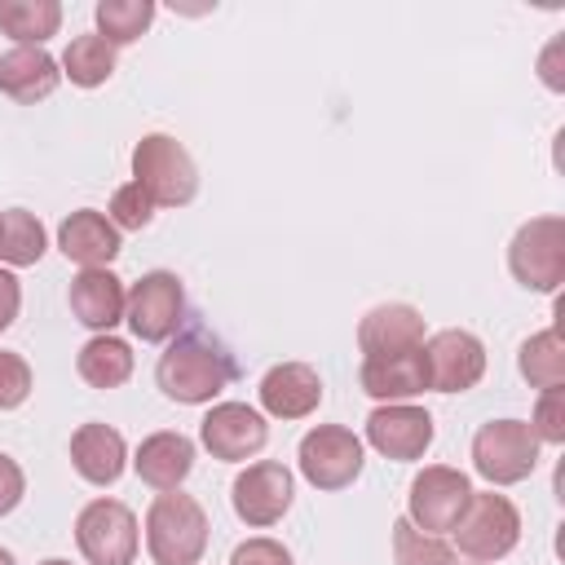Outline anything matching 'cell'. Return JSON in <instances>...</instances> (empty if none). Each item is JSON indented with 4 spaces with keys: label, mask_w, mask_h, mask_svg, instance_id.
<instances>
[{
    "label": "cell",
    "mask_w": 565,
    "mask_h": 565,
    "mask_svg": "<svg viewBox=\"0 0 565 565\" xmlns=\"http://www.w3.org/2000/svg\"><path fill=\"white\" fill-rule=\"evenodd\" d=\"M154 380L159 388L181 402V406H203L212 397H221L234 380V362L221 344H212L207 335L199 331H185V335H172V344L159 353V366H154Z\"/></svg>",
    "instance_id": "1"
},
{
    "label": "cell",
    "mask_w": 565,
    "mask_h": 565,
    "mask_svg": "<svg viewBox=\"0 0 565 565\" xmlns=\"http://www.w3.org/2000/svg\"><path fill=\"white\" fill-rule=\"evenodd\" d=\"M146 552L154 565H199L207 552V512L194 494L163 490L146 508Z\"/></svg>",
    "instance_id": "2"
},
{
    "label": "cell",
    "mask_w": 565,
    "mask_h": 565,
    "mask_svg": "<svg viewBox=\"0 0 565 565\" xmlns=\"http://www.w3.org/2000/svg\"><path fill=\"white\" fill-rule=\"evenodd\" d=\"M132 181L154 199V207H185L199 194V168L168 132H146L132 146Z\"/></svg>",
    "instance_id": "3"
},
{
    "label": "cell",
    "mask_w": 565,
    "mask_h": 565,
    "mask_svg": "<svg viewBox=\"0 0 565 565\" xmlns=\"http://www.w3.org/2000/svg\"><path fill=\"white\" fill-rule=\"evenodd\" d=\"M455 534V547L468 556V561H503L516 539H521V512L508 494H494V490H472L459 525L450 530Z\"/></svg>",
    "instance_id": "4"
},
{
    "label": "cell",
    "mask_w": 565,
    "mask_h": 565,
    "mask_svg": "<svg viewBox=\"0 0 565 565\" xmlns=\"http://www.w3.org/2000/svg\"><path fill=\"white\" fill-rule=\"evenodd\" d=\"M539 446L525 419H490L472 437V468L490 486H516L539 468Z\"/></svg>",
    "instance_id": "5"
},
{
    "label": "cell",
    "mask_w": 565,
    "mask_h": 565,
    "mask_svg": "<svg viewBox=\"0 0 565 565\" xmlns=\"http://www.w3.org/2000/svg\"><path fill=\"white\" fill-rule=\"evenodd\" d=\"M508 269L530 291H556L565 282V221L534 216L508 243Z\"/></svg>",
    "instance_id": "6"
},
{
    "label": "cell",
    "mask_w": 565,
    "mask_h": 565,
    "mask_svg": "<svg viewBox=\"0 0 565 565\" xmlns=\"http://www.w3.org/2000/svg\"><path fill=\"white\" fill-rule=\"evenodd\" d=\"M296 463H300V477L313 486V490H344L362 477V463H366V450H362V437L344 424H318L300 437V450H296Z\"/></svg>",
    "instance_id": "7"
},
{
    "label": "cell",
    "mask_w": 565,
    "mask_h": 565,
    "mask_svg": "<svg viewBox=\"0 0 565 565\" xmlns=\"http://www.w3.org/2000/svg\"><path fill=\"white\" fill-rule=\"evenodd\" d=\"M124 322L132 327V335L141 344H163L181 331L185 322V291H181V278L168 274V269H150L141 274L132 287H128V300H124Z\"/></svg>",
    "instance_id": "8"
},
{
    "label": "cell",
    "mask_w": 565,
    "mask_h": 565,
    "mask_svg": "<svg viewBox=\"0 0 565 565\" xmlns=\"http://www.w3.org/2000/svg\"><path fill=\"white\" fill-rule=\"evenodd\" d=\"M472 499V481L468 472L450 468V463H428L424 472H415L411 481V494H406V521L424 534H450L463 516Z\"/></svg>",
    "instance_id": "9"
},
{
    "label": "cell",
    "mask_w": 565,
    "mask_h": 565,
    "mask_svg": "<svg viewBox=\"0 0 565 565\" xmlns=\"http://www.w3.org/2000/svg\"><path fill=\"white\" fill-rule=\"evenodd\" d=\"M75 543H79L88 565H132L137 547H141L132 508L119 503V499L84 503L79 516H75Z\"/></svg>",
    "instance_id": "10"
},
{
    "label": "cell",
    "mask_w": 565,
    "mask_h": 565,
    "mask_svg": "<svg viewBox=\"0 0 565 565\" xmlns=\"http://www.w3.org/2000/svg\"><path fill=\"white\" fill-rule=\"evenodd\" d=\"M291 494H296V481L278 459L247 463L230 486V503H234L238 521L252 525V530H265V525L282 521L287 508H291Z\"/></svg>",
    "instance_id": "11"
},
{
    "label": "cell",
    "mask_w": 565,
    "mask_h": 565,
    "mask_svg": "<svg viewBox=\"0 0 565 565\" xmlns=\"http://www.w3.org/2000/svg\"><path fill=\"white\" fill-rule=\"evenodd\" d=\"M424 366L433 393H468L486 375V344L463 327H446L424 340Z\"/></svg>",
    "instance_id": "12"
},
{
    "label": "cell",
    "mask_w": 565,
    "mask_h": 565,
    "mask_svg": "<svg viewBox=\"0 0 565 565\" xmlns=\"http://www.w3.org/2000/svg\"><path fill=\"white\" fill-rule=\"evenodd\" d=\"M199 441L212 459H225V463H238V459H252L256 450H265L269 441V424L256 406L247 402H216L203 424H199Z\"/></svg>",
    "instance_id": "13"
},
{
    "label": "cell",
    "mask_w": 565,
    "mask_h": 565,
    "mask_svg": "<svg viewBox=\"0 0 565 565\" xmlns=\"http://www.w3.org/2000/svg\"><path fill=\"white\" fill-rule=\"evenodd\" d=\"M366 441L384 459H419L433 446V415L415 402H384L366 415Z\"/></svg>",
    "instance_id": "14"
},
{
    "label": "cell",
    "mask_w": 565,
    "mask_h": 565,
    "mask_svg": "<svg viewBox=\"0 0 565 565\" xmlns=\"http://www.w3.org/2000/svg\"><path fill=\"white\" fill-rule=\"evenodd\" d=\"M362 393H371L380 406L384 402H411L419 393H428V366H424V344L419 349H402V353H375L362 358Z\"/></svg>",
    "instance_id": "15"
},
{
    "label": "cell",
    "mask_w": 565,
    "mask_h": 565,
    "mask_svg": "<svg viewBox=\"0 0 565 565\" xmlns=\"http://www.w3.org/2000/svg\"><path fill=\"white\" fill-rule=\"evenodd\" d=\"M260 406L274 419H305L322 402V380L309 362H278L260 375Z\"/></svg>",
    "instance_id": "16"
},
{
    "label": "cell",
    "mask_w": 565,
    "mask_h": 565,
    "mask_svg": "<svg viewBox=\"0 0 565 565\" xmlns=\"http://www.w3.org/2000/svg\"><path fill=\"white\" fill-rule=\"evenodd\" d=\"M66 300H71V313H75L88 331L110 335V331L124 322V300H128V291H124L119 274H110V265H106V269H79V274L71 278Z\"/></svg>",
    "instance_id": "17"
},
{
    "label": "cell",
    "mask_w": 565,
    "mask_h": 565,
    "mask_svg": "<svg viewBox=\"0 0 565 565\" xmlns=\"http://www.w3.org/2000/svg\"><path fill=\"white\" fill-rule=\"evenodd\" d=\"M57 247L66 260H75L79 269H106L115 256H119V230L110 225L106 212H93V207H79L71 212L62 225H57Z\"/></svg>",
    "instance_id": "18"
},
{
    "label": "cell",
    "mask_w": 565,
    "mask_h": 565,
    "mask_svg": "<svg viewBox=\"0 0 565 565\" xmlns=\"http://www.w3.org/2000/svg\"><path fill=\"white\" fill-rule=\"evenodd\" d=\"M419 344H424V318H419L415 305L388 300V305L366 309V318L358 322V349L366 358H375V353H402V349H419Z\"/></svg>",
    "instance_id": "19"
},
{
    "label": "cell",
    "mask_w": 565,
    "mask_h": 565,
    "mask_svg": "<svg viewBox=\"0 0 565 565\" xmlns=\"http://www.w3.org/2000/svg\"><path fill=\"white\" fill-rule=\"evenodd\" d=\"M71 463L88 486H115L128 468V446L110 424H79L71 433Z\"/></svg>",
    "instance_id": "20"
},
{
    "label": "cell",
    "mask_w": 565,
    "mask_h": 565,
    "mask_svg": "<svg viewBox=\"0 0 565 565\" xmlns=\"http://www.w3.org/2000/svg\"><path fill=\"white\" fill-rule=\"evenodd\" d=\"M132 468H137V477L150 486V490H181V481L190 477V468H194V441L185 437V433H172V428H163V433H150L141 446H137V455H132Z\"/></svg>",
    "instance_id": "21"
},
{
    "label": "cell",
    "mask_w": 565,
    "mask_h": 565,
    "mask_svg": "<svg viewBox=\"0 0 565 565\" xmlns=\"http://www.w3.org/2000/svg\"><path fill=\"white\" fill-rule=\"evenodd\" d=\"M62 79V66L53 53L44 49H22L13 44L4 57H0V93L9 102H22V106H35L44 102Z\"/></svg>",
    "instance_id": "22"
},
{
    "label": "cell",
    "mask_w": 565,
    "mask_h": 565,
    "mask_svg": "<svg viewBox=\"0 0 565 565\" xmlns=\"http://www.w3.org/2000/svg\"><path fill=\"white\" fill-rule=\"evenodd\" d=\"M57 26H62L57 0H0V31L22 49H44V40L57 35Z\"/></svg>",
    "instance_id": "23"
},
{
    "label": "cell",
    "mask_w": 565,
    "mask_h": 565,
    "mask_svg": "<svg viewBox=\"0 0 565 565\" xmlns=\"http://www.w3.org/2000/svg\"><path fill=\"white\" fill-rule=\"evenodd\" d=\"M75 371L88 388H119L128 375H132V349L128 340L119 335H93L79 358H75Z\"/></svg>",
    "instance_id": "24"
},
{
    "label": "cell",
    "mask_w": 565,
    "mask_h": 565,
    "mask_svg": "<svg viewBox=\"0 0 565 565\" xmlns=\"http://www.w3.org/2000/svg\"><path fill=\"white\" fill-rule=\"evenodd\" d=\"M62 75L75 84V88H97V84H106L110 75H115V44H106L97 31H88V35H75L71 44H66V53H62Z\"/></svg>",
    "instance_id": "25"
},
{
    "label": "cell",
    "mask_w": 565,
    "mask_h": 565,
    "mask_svg": "<svg viewBox=\"0 0 565 565\" xmlns=\"http://www.w3.org/2000/svg\"><path fill=\"white\" fill-rule=\"evenodd\" d=\"M49 238H44V225L35 212L26 207H9L0 212V260L4 269H22V265H35L44 256Z\"/></svg>",
    "instance_id": "26"
},
{
    "label": "cell",
    "mask_w": 565,
    "mask_h": 565,
    "mask_svg": "<svg viewBox=\"0 0 565 565\" xmlns=\"http://www.w3.org/2000/svg\"><path fill=\"white\" fill-rule=\"evenodd\" d=\"M516 366H521V375H525L539 393H543V388H561V384H565V340H561V331H556V327L534 331V335L521 344Z\"/></svg>",
    "instance_id": "27"
},
{
    "label": "cell",
    "mask_w": 565,
    "mask_h": 565,
    "mask_svg": "<svg viewBox=\"0 0 565 565\" xmlns=\"http://www.w3.org/2000/svg\"><path fill=\"white\" fill-rule=\"evenodd\" d=\"M150 22H154V0H102L97 4V35L115 49L141 40Z\"/></svg>",
    "instance_id": "28"
},
{
    "label": "cell",
    "mask_w": 565,
    "mask_h": 565,
    "mask_svg": "<svg viewBox=\"0 0 565 565\" xmlns=\"http://www.w3.org/2000/svg\"><path fill=\"white\" fill-rule=\"evenodd\" d=\"M393 565H455V552L437 534H424L402 516L393 521Z\"/></svg>",
    "instance_id": "29"
},
{
    "label": "cell",
    "mask_w": 565,
    "mask_h": 565,
    "mask_svg": "<svg viewBox=\"0 0 565 565\" xmlns=\"http://www.w3.org/2000/svg\"><path fill=\"white\" fill-rule=\"evenodd\" d=\"M150 216H154V199L137 181H128L110 194V225L115 230H146Z\"/></svg>",
    "instance_id": "30"
},
{
    "label": "cell",
    "mask_w": 565,
    "mask_h": 565,
    "mask_svg": "<svg viewBox=\"0 0 565 565\" xmlns=\"http://www.w3.org/2000/svg\"><path fill=\"white\" fill-rule=\"evenodd\" d=\"M530 433L547 446H561L565 441V384L561 388H543L539 402H534V419H530Z\"/></svg>",
    "instance_id": "31"
},
{
    "label": "cell",
    "mask_w": 565,
    "mask_h": 565,
    "mask_svg": "<svg viewBox=\"0 0 565 565\" xmlns=\"http://www.w3.org/2000/svg\"><path fill=\"white\" fill-rule=\"evenodd\" d=\"M31 366L22 353H9L0 349V411H18L26 397H31Z\"/></svg>",
    "instance_id": "32"
},
{
    "label": "cell",
    "mask_w": 565,
    "mask_h": 565,
    "mask_svg": "<svg viewBox=\"0 0 565 565\" xmlns=\"http://www.w3.org/2000/svg\"><path fill=\"white\" fill-rule=\"evenodd\" d=\"M230 565H296L278 539H247L230 552Z\"/></svg>",
    "instance_id": "33"
},
{
    "label": "cell",
    "mask_w": 565,
    "mask_h": 565,
    "mask_svg": "<svg viewBox=\"0 0 565 565\" xmlns=\"http://www.w3.org/2000/svg\"><path fill=\"white\" fill-rule=\"evenodd\" d=\"M22 494H26V477H22L18 459L0 450V516H9L22 503Z\"/></svg>",
    "instance_id": "34"
},
{
    "label": "cell",
    "mask_w": 565,
    "mask_h": 565,
    "mask_svg": "<svg viewBox=\"0 0 565 565\" xmlns=\"http://www.w3.org/2000/svg\"><path fill=\"white\" fill-rule=\"evenodd\" d=\"M539 79L552 93H565V35H552L547 49L539 53Z\"/></svg>",
    "instance_id": "35"
},
{
    "label": "cell",
    "mask_w": 565,
    "mask_h": 565,
    "mask_svg": "<svg viewBox=\"0 0 565 565\" xmlns=\"http://www.w3.org/2000/svg\"><path fill=\"white\" fill-rule=\"evenodd\" d=\"M18 309H22V282H18V274H13V269H4V265H0V331H9V327H13Z\"/></svg>",
    "instance_id": "36"
},
{
    "label": "cell",
    "mask_w": 565,
    "mask_h": 565,
    "mask_svg": "<svg viewBox=\"0 0 565 565\" xmlns=\"http://www.w3.org/2000/svg\"><path fill=\"white\" fill-rule=\"evenodd\" d=\"M0 565H18V561H13V552H9V547H0Z\"/></svg>",
    "instance_id": "37"
},
{
    "label": "cell",
    "mask_w": 565,
    "mask_h": 565,
    "mask_svg": "<svg viewBox=\"0 0 565 565\" xmlns=\"http://www.w3.org/2000/svg\"><path fill=\"white\" fill-rule=\"evenodd\" d=\"M40 565H71V561H62V556H49V561H40Z\"/></svg>",
    "instance_id": "38"
},
{
    "label": "cell",
    "mask_w": 565,
    "mask_h": 565,
    "mask_svg": "<svg viewBox=\"0 0 565 565\" xmlns=\"http://www.w3.org/2000/svg\"><path fill=\"white\" fill-rule=\"evenodd\" d=\"M472 565H481V561H472Z\"/></svg>",
    "instance_id": "39"
}]
</instances>
